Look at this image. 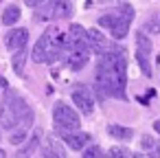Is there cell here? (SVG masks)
<instances>
[{"label": "cell", "instance_id": "25", "mask_svg": "<svg viewBox=\"0 0 160 158\" xmlns=\"http://www.w3.org/2000/svg\"><path fill=\"white\" fill-rule=\"evenodd\" d=\"M2 156H5V151H2V149H0V158H2Z\"/></svg>", "mask_w": 160, "mask_h": 158}, {"label": "cell", "instance_id": "4", "mask_svg": "<svg viewBox=\"0 0 160 158\" xmlns=\"http://www.w3.org/2000/svg\"><path fill=\"white\" fill-rule=\"evenodd\" d=\"M72 5L70 0H48V3L38 11L40 20H66L72 16Z\"/></svg>", "mask_w": 160, "mask_h": 158}, {"label": "cell", "instance_id": "10", "mask_svg": "<svg viewBox=\"0 0 160 158\" xmlns=\"http://www.w3.org/2000/svg\"><path fill=\"white\" fill-rule=\"evenodd\" d=\"M59 134H62L64 143H66L70 149H75V151H83L86 145L90 143V134L79 132V130H66V132H59Z\"/></svg>", "mask_w": 160, "mask_h": 158}, {"label": "cell", "instance_id": "2", "mask_svg": "<svg viewBox=\"0 0 160 158\" xmlns=\"http://www.w3.org/2000/svg\"><path fill=\"white\" fill-rule=\"evenodd\" d=\"M31 123H33V110L20 94L9 90L7 97L2 99V105H0V125L5 130H13V127H29Z\"/></svg>", "mask_w": 160, "mask_h": 158}, {"label": "cell", "instance_id": "1", "mask_svg": "<svg viewBox=\"0 0 160 158\" xmlns=\"http://www.w3.org/2000/svg\"><path fill=\"white\" fill-rule=\"evenodd\" d=\"M125 84H127V57L121 46H110L99 55L97 64V94L114 97L125 101Z\"/></svg>", "mask_w": 160, "mask_h": 158}, {"label": "cell", "instance_id": "24", "mask_svg": "<svg viewBox=\"0 0 160 158\" xmlns=\"http://www.w3.org/2000/svg\"><path fill=\"white\" fill-rule=\"evenodd\" d=\"M153 130H156V132L160 134V121H156V123H153Z\"/></svg>", "mask_w": 160, "mask_h": 158}, {"label": "cell", "instance_id": "12", "mask_svg": "<svg viewBox=\"0 0 160 158\" xmlns=\"http://www.w3.org/2000/svg\"><path fill=\"white\" fill-rule=\"evenodd\" d=\"M88 33H90V46H92V51H94L97 55H101V53H105V51L110 48L108 38H105L99 29H90Z\"/></svg>", "mask_w": 160, "mask_h": 158}, {"label": "cell", "instance_id": "26", "mask_svg": "<svg viewBox=\"0 0 160 158\" xmlns=\"http://www.w3.org/2000/svg\"><path fill=\"white\" fill-rule=\"evenodd\" d=\"M0 3H2V0H0Z\"/></svg>", "mask_w": 160, "mask_h": 158}, {"label": "cell", "instance_id": "11", "mask_svg": "<svg viewBox=\"0 0 160 158\" xmlns=\"http://www.w3.org/2000/svg\"><path fill=\"white\" fill-rule=\"evenodd\" d=\"M5 44H7L9 51H20V48H24V46L29 44V31H27V29H13V31H9L7 38H5Z\"/></svg>", "mask_w": 160, "mask_h": 158}, {"label": "cell", "instance_id": "16", "mask_svg": "<svg viewBox=\"0 0 160 158\" xmlns=\"http://www.w3.org/2000/svg\"><path fill=\"white\" fill-rule=\"evenodd\" d=\"M116 22H118V11H116V13H105V16L99 18V27H105V29H110V31L116 27Z\"/></svg>", "mask_w": 160, "mask_h": 158}, {"label": "cell", "instance_id": "23", "mask_svg": "<svg viewBox=\"0 0 160 158\" xmlns=\"http://www.w3.org/2000/svg\"><path fill=\"white\" fill-rule=\"evenodd\" d=\"M42 3H44V0H24V5H27V7H33V9L40 7Z\"/></svg>", "mask_w": 160, "mask_h": 158}, {"label": "cell", "instance_id": "18", "mask_svg": "<svg viewBox=\"0 0 160 158\" xmlns=\"http://www.w3.org/2000/svg\"><path fill=\"white\" fill-rule=\"evenodd\" d=\"M24 138H27V127H16V132H11V136H9V143L20 145Z\"/></svg>", "mask_w": 160, "mask_h": 158}, {"label": "cell", "instance_id": "21", "mask_svg": "<svg viewBox=\"0 0 160 158\" xmlns=\"http://www.w3.org/2000/svg\"><path fill=\"white\" fill-rule=\"evenodd\" d=\"M110 156H114V158L121 156V158H123V156H129V151L123 149V147H112V149H110Z\"/></svg>", "mask_w": 160, "mask_h": 158}, {"label": "cell", "instance_id": "8", "mask_svg": "<svg viewBox=\"0 0 160 158\" xmlns=\"http://www.w3.org/2000/svg\"><path fill=\"white\" fill-rule=\"evenodd\" d=\"M70 97H72L75 105L79 108V112H83V114H92L94 112V99H92V92H90L88 86H77Z\"/></svg>", "mask_w": 160, "mask_h": 158}, {"label": "cell", "instance_id": "13", "mask_svg": "<svg viewBox=\"0 0 160 158\" xmlns=\"http://www.w3.org/2000/svg\"><path fill=\"white\" fill-rule=\"evenodd\" d=\"M27 59H29V51H27V46H24V48H20V51H13L11 66H13V70H16L18 75H22V73H24V64H27Z\"/></svg>", "mask_w": 160, "mask_h": 158}, {"label": "cell", "instance_id": "14", "mask_svg": "<svg viewBox=\"0 0 160 158\" xmlns=\"http://www.w3.org/2000/svg\"><path fill=\"white\" fill-rule=\"evenodd\" d=\"M108 134L112 138H118V140H129L134 136V130L132 127H123V125H108Z\"/></svg>", "mask_w": 160, "mask_h": 158}, {"label": "cell", "instance_id": "7", "mask_svg": "<svg viewBox=\"0 0 160 158\" xmlns=\"http://www.w3.org/2000/svg\"><path fill=\"white\" fill-rule=\"evenodd\" d=\"M88 62H90V51L75 48V46L64 48V64H66L70 70H81V68H86Z\"/></svg>", "mask_w": 160, "mask_h": 158}, {"label": "cell", "instance_id": "5", "mask_svg": "<svg viewBox=\"0 0 160 158\" xmlns=\"http://www.w3.org/2000/svg\"><path fill=\"white\" fill-rule=\"evenodd\" d=\"M149 53H151V42L145 33L136 35V59L140 70L145 73V77H151V66H149Z\"/></svg>", "mask_w": 160, "mask_h": 158}, {"label": "cell", "instance_id": "6", "mask_svg": "<svg viewBox=\"0 0 160 158\" xmlns=\"http://www.w3.org/2000/svg\"><path fill=\"white\" fill-rule=\"evenodd\" d=\"M68 46L83 48V51H92V46H90V33L81 24H70V29L66 33V48Z\"/></svg>", "mask_w": 160, "mask_h": 158}, {"label": "cell", "instance_id": "15", "mask_svg": "<svg viewBox=\"0 0 160 158\" xmlns=\"http://www.w3.org/2000/svg\"><path fill=\"white\" fill-rule=\"evenodd\" d=\"M20 16H22L20 7H16V5H9V7L5 9V13H2V24H7V27H13V24L20 20Z\"/></svg>", "mask_w": 160, "mask_h": 158}, {"label": "cell", "instance_id": "17", "mask_svg": "<svg viewBox=\"0 0 160 158\" xmlns=\"http://www.w3.org/2000/svg\"><path fill=\"white\" fill-rule=\"evenodd\" d=\"M140 145H142V149H147L149 154H156V151H158V147H160V145L153 140V136H149V134H145V136L140 138Z\"/></svg>", "mask_w": 160, "mask_h": 158}, {"label": "cell", "instance_id": "9", "mask_svg": "<svg viewBox=\"0 0 160 158\" xmlns=\"http://www.w3.org/2000/svg\"><path fill=\"white\" fill-rule=\"evenodd\" d=\"M132 18H134V9L129 5H121V9H118V22L112 29V38L114 40H123L127 35L129 24H132Z\"/></svg>", "mask_w": 160, "mask_h": 158}, {"label": "cell", "instance_id": "20", "mask_svg": "<svg viewBox=\"0 0 160 158\" xmlns=\"http://www.w3.org/2000/svg\"><path fill=\"white\" fill-rule=\"evenodd\" d=\"M38 140H40V136H35V138H33V140H31V143H29L24 149H20L18 154H20V156H29V154H33V151L38 149Z\"/></svg>", "mask_w": 160, "mask_h": 158}, {"label": "cell", "instance_id": "22", "mask_svg": "<svg viewBox=\"0 0 160 158\" xmlns=\"http://www.w3.org/2000/svg\"><path fill=\"white\" fill-rule=\"evenodd\" d=\"M145 29H147L149 33H158V31H160V27H158V22H156V20H149V22L145 24Z\"/></svg>", "mask_w": 160, "mask_h": 158}, {"label": "cell", "instance_id": "3", "mask_svg": "<svg viewBox=\"0 0 160 158\" xmlns=\"http://www.w3.org/2000/svg\"><path fill=\"white\" fill-rule=\"evenodd\" d=\"M53 121H55V127L59 130V132H66V130H79V125H81V119H79V114L70 108V105H66V103H55V108H53Z\"/></svg>", "mask_w": 160, "mask_h": 158}, {"label": "cell", "instance_id": "19", "mask_svg": "<svg viewBox=\"0 0 160 158\" xmlns=\"http://www.w3.org/2000/svg\"><path fill=\"white\" fill-rule=\"evenodd\" d=\"M83 156H86V158H101V156H103V149H101L99 145H92V147H86V149H83Z\"/></svg>", "mask_w": 160, "mask_h": 158}]
</instances>
